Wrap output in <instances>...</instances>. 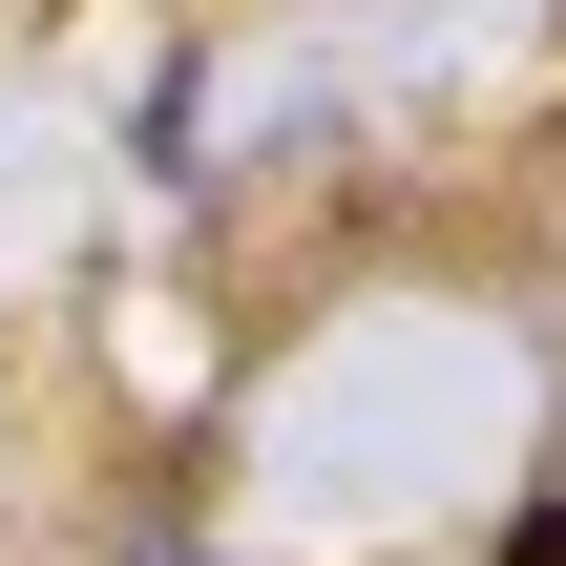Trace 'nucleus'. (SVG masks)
I'll return each mask as SVG.
<instances>
[{"instance_id": "nucleus-1", "label": "nucleus", "mask_w": 566, "mask_h": 566, "mask_svg": "<svg viewBox=\"0 0 566 566\" xmlns=\"http://www.w3.org/2000/svg\"><path fill=\"white\" fill-rule=\"evenodd\" d=\"M504 566H566V504H525V525H504Z\"/></svg>"}]
</instances>
